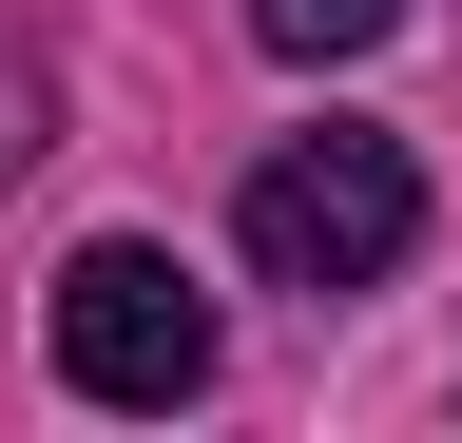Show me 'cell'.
Here are the masks:
<instances>
[{
	"mask_svg": "<svg viewBox=\"0 0 462 443\" xmlns=\"http://www.w3.org/2000/svg\"><path fill=\"white\" fill-rule=\"evenodd\" d=\"M58 385H78V405H193L212 385V290L154 232H97L58 270Z\"/></svg>",
	"mask_w": 462,
	"mask_h": 443,
	"instance_id": "cell-2",
	"label": "cell"
},
{
	"mask_svg": "<svg viewBox=\"0 0 462 443\" xmlns=\"http://www.w3.org/2000/svg\"><path fill=\"white\" fill-rule=\"evenodd\" d=\"M385 20H404V0H251V39H270V59H366Z\"/></svg>",
	"mask_w": 462,
	"mask_h": 443,
	"instance_id": "cell-3",
	"label": "cell"
},
{
	"mask_svg": "<svg viewBox=\"0 0 462 443\" xmlns=\"http://www.w3.org/2000/svg\"><path fill=\"white\" fill-rule=\"evenodd\" d=\"M231 232H251V270H270V290H309V309H328V290H385V270L424 251V174H404V135L328 116V135L251 154Z\"/></svg>",
	"mask_w": 462,
	"mask_h": 443,
	"instance_id": "cell-1",
	"label": "cell"
}]
</instances>
